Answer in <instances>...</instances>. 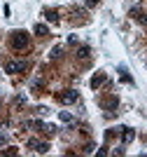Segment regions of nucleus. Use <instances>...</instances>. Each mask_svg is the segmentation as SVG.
I'll return each mask as SVG.
<instances>
[{
    "label": "nucleus",
    "mask_w": 147,
    "mask_h": 157,
    "mask_svg": "<svg viewBox=\"0 0 147 157\" xmlns=\"http://www.w3.org/2000/svg\"><path fill=\"white\" fill-rule=\"evenodd\" d=\"M98 5V0H86V7H96Z\"/></svg>",
    "instance_id": "16"
},
{
    "label": "nucleus",
    "mask_w": 147,
    "mask_h": 157,
    "mask_svg": "<svg viewBox=\"0 0 147 157\" xmlns=\"http://www.w3.org/2000/svg\"><path fill=\"white\" fill-rule=\"evenodd\" d=\"M45 17L51 21V24H56V21H58V12H56V10H47V12H45Z\"/></svg>",
    "instance_id": "8"
},
{
    "label": "nucleus",
    "mask_w": 147,
    "mask_h": 157,
    "mask_svg": "<svg viewBox=\"0 0 147 157\" xmlns=\"http://www.w3.org/2000/svg\"><path fill=\"white\" fill-rule=\"evenodd\" d=\"M131 17H133V19H138L140 24H145V26H147V14H140V10H138V7H133V10H131Z\"/></svg>",
    "instance_id": "7"
},
{
    "label": "nucleus",
    "mask_w": 147,
    "mask_h": 157,
    "mask_svg": "<svg viewBox=\"0 0 147 157\" xmlns=\"http://www.w3.org/2000/svg\"><path fill=\"white\" fill-rule=\"evenodd\" d=\"M35 150H38L40 155H45V152L49 150V143H45V141H38V145H35Z\"/></svg>",
    "instance_id": "10"
},
{
    "label": "nucleus",
    "mask_w": 147,
    "mask_h": 157,
    "mask_svg": "<svg viewBox=\"0 0 147 157\" xmlns=\"http://www.w3.org/2000/svg\"><path fill=\"white\" fill-rule=\"evenodd\" d=\"M89 54H91V49H89V47H86V45L77 49V56H79V59H89Z\"/></svg>",
    "instance_id": "9"
},
{
    "label": "nucleus",
    "mask_w": 147,
    "mask_h": 157,
    "mask_svg": "<svg viewBox=\"0 0 147 157\" xmlns=\"http://www.w3.org/2000/svg\"><path fill=\"white\" fill-rule=\"evenodd\" d=\"M103 82H105V73H96V75L91 78V89H98Z\"/></svg>",
    "instance_id": "6"
},
{
    "label": "nucleus",
    "mask_w": 147,
    "mask_h": 157,
    "mask_svg": "<svg viewBox=\"0 0 147 157\" xmlns=\"http://www.w3.org/2000/svg\"><path fill=\"white\" fill-rule=\"evenodd\" d=\"M35 33H38V35H47V33H49V28H47L45 24H38V26H35Z\"/></svg>",
    "instance_id": "11"
},
{
    "label": "nucleus",
    "mask_w": 147,
    "mask_h": 157,
    "mask_svg": "<svg viewBox=\"0 0 147 157\" xmlns=\"http://www.w3.org/2000/svg\"><path fill=\"white\" fill-rule=\"evenodd\" d=\"M58 56H61V47H54L51 49V59H58Z\"/></svg>",
    "instance_id": "14"
},
{
    "label": "nucleus",
    "mask_w": 147,
    "mask_h": 157,
    "mask_svg": "<svg viewBox=\"0 0 147 157\" xmlns=\"http://www.w3.org/2000/svg\"><path fill=\"white\" fill-rule=\"evenodd\" d=\"M9 42H12L14 49H26V47H28V33L26 31H14Z\"/></svg>",
    "instance_id": "1"
},
{
    "label": "nucleus",
    "mask_w": 147,
    "mask_h": 157,
    "mask_svg": "<svg viewBox=\"0 0 147 157\" xmlns=\"http://www.w3.org/2000/svg\"><path fill=\"white\" fill-rule=\"evenodd\" d=\"M117 105H119V98H117V96H110V98L103 101V108L110 110V115H112V110H117Z\"/></svg>",
    "instance_id": "4"
},
{
    "label": "nucleus",
    "mask_w": 147,
    "mask_h": 157,
    "mask_svg": "<svg viewBox=\"0 0 147 157\" xmlns=\"http://www.w3.org/2000/svg\"><path fill=\"white\" fill-rule=\"evenodd\" d=\"M5 141H7V136H5V134H0V145L5 143Z\"/></svg>",
    "instance_id": "17"
},
{
    "label": "nucleus",
    "mask_w": 147,
    "mask_h": 157,
    "mask_svg": "<svg viewBox=\"0 0 147 157\" xmlns=\"http://www.w3.org/2000/svg\"><path fill=\"white\" fill-rule=\"evenodd\" d=\"M58 101H61V103H77V101H79V92L68 89V92H63L61 96H58Z\"/></svg>",
    "instance_id": "3"
},
{
    "label": "nucleus",
    "mask_w": 147,
    "mask_h": 157,
    "mask_svg": "<svg viewBox=\"0 0 147 157\" xmlns=\"http://www.w3.org/2000/svg\"><path fill=\"white\" fill-rule=\"evenodd\" d=\"M61 120H63V122H72V115L70 113H61Z\"/></svg>",
    "instance_id": "15"
},
{
    "label": "nucleus",
    "mask_w": 147,
    "mask_h": 157,
    "mask_svg": "<svg viewBox=\"0 0 147 157\" xmlns=\"http://www.w3.org/2000/svg\"><path fill=\"white\" fill-rule=\"evenodd\" d=\"M119 73H122V80H124V82H131V75H128L126 68H119Z\"/></svg>",
    "instance_id": "13"
},
{
    "label": "nucleus",
    "mask_w": 147,
    "mask_h": 157,
    "mask_svg": "<svg viewBox=\"0 0 147 157\" xmlns=\"http://www.w3.org/2000/svg\"><path fill=\"white\" fill-rule=\"evenodd\" d=\"M133 138H135V131L131 129V127H124V129H122V141H124V143H131Z\"/></svg>",
    "instance_id": "5"
},
{
    "label": "nucleus",
    "mask_w": 147,
    "mask_h": 157,
    "mask_svg": "<svg viewBox=\"0 0 147 157\" xmlns=\"http://www.w3.org/2000/svg\"><path fill=\"white\" fill-rule=\"evenodd\" d=\"M14 105H17V108H21V105H26V96H24V94H19V96L14 98Z\"/></svg>",
    "instance_id": "12"
},
{
    "label": "nucleus",
    "mask_w": 147,
    "mask_h": 157,
    "mask_svg": "<svg viewBox=\"0 0 147 157\" xmlns=\"http://www.w3.org/2000/svg\"><path fill=\"white\" fill-rule=\"evenodd\" d=\"M26 68H28L26 61H7V63H5V71L7 73H24Z\"/></svg>",
    "instance_id": "2"
}]
</instances>
